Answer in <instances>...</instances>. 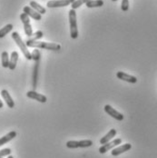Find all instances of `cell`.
<instances>
[{
	"mask_svg": "<svg viewBox=\"0 0 157 158\" xmlns=\"http://www.w3.org/2000/svg\"><path fill=\"white\" fill-rule=\"evenodd\" d=\"M39 64L40 61H35V64L33 67V75H32V86L33 90L35 91L37 81H38V72H39Z\"/></svg>",
	"mask_w": 157,
	"mask_h": 158,
	"instance_id": "52a82bcc",
	"label": "cell"
},
{
	"mask_svg": "<svg viewBox=\"0 0 157 158\" xmlns=\"http://www.w3.org/2000/svg\"><path fill=\"white\" fill-rule=\"evenodd\" d=\"M2 158H3V157H2Z\"/></svg>",
	"mask_w": 157,
	"mask_h": 158,
	"instance_id": "d6a6232c",
	"label": "cell"
},
{
	"mask_svg": "<svg viewBox=\"0 0 157 158\" xmlns=\"http://www.w3.org/2000/svg\"><path fill=\"white\" fill-rule=\"evenodd\" d=\"M29 5H30V7H32L34 10H35L40 15H43V14L47 13V9L45 7H43L41 5H39L38 3H36L35 1H31Z\"/></svg>",
	"mask_w": 157,
	"mask_h": 158,
	"instance_id": "2e32d148",
	"label": "cell"
},
{
	"mask_svg": "<svg viewBox=\"0 0 157 158\" xmlns=\"http://www.w3.org/2000/svg\"><path fill=\"white\" fill-rule=\"evenodd\" d=\"M27 96L30 99H34L39 103H46L47 101V98L46 95H42V94H39L34 90H31V91H28L27 93Z\"/></svg>",
	"mask_w": 157,
	"mask_h": 158,
	"instance_id": "ba28073f",
	"label": "cell"
},
{
	"mask_svg": "<svg viewBox=\"0 0 157 158\" xmlns=\"http://www.w3.org/2000/svg\"><path fill=\"white\" fill-rule=\"evenodd\" d=\"M16 135H17V134H16V131H11V132H9L7 135H4L3 137H1V138H0V146L6 144V143L10 142L11 140H13L15 137H16Z\"/></svg>",
	"mask_w": 157,
	"mask_h": 158,
	"instance_id": "4fadbf2b",
	"label": "cell"
},
{
	"mask_svg": "<svg viewBox=\"0 0 157 158\" xmlns=\"http://www.w3.org/2000/svg\"><path fill=\"white\" fill-rule=\"evenodd\" d=\"M3 106H4V104H3V102L1 101V99H0V108H3Z\"/></svg>",
	"mask_w": 157,
	"mask_h": 158,
	"instance_id": "f1b7e54d",
	"label": "cell"
},
{
	"mask_svg": "<svg viewBox=\"0 0 157 158\" xmlns=\"http://www.w3.org/2000/svg\"><path fill=\"white\" fill-rule=\"evenodd\" d=\"M76 0H69V2H70V4H72V3H74Z\"/></svg>",
	"mask_w": 157,
	"mask_h": 158,
	"instance_id": "f546056e",
	"label": "cell"
},
{
	"mask_svg": "<svg viewBox=\"0 0 157 158\" xmlns=\"http://www.w3.org/2000/svg\"><path fill=\"white\" fill-rule=\"evenodd\" d=\"M92 145H93V141L92 140H89V139L78 141V146L81 147V148H86V147H90Z\"/></svg>",
	"mask_w": 157,
	"mask_h": 158,
	"instance_id": "44dd1931",
	"label": "cell"
},
{
	"mask_svg": "<svg viewBox=\"0 0 157 158\" xmlns=\"http://www.w3.org/2000/svg\"><path fill=\"white\" fill-rule=\"evenodd\" d=\"M11 154V149L10 148H5L0 150V158L4 157V156H8Z\"/></svg>",
	"mask_w": 157,
	"mask_h": 158,
	"instance_id": "4316f807",
	"label": "cell"
},
{
	"mask_svg": "<svg viewBox=\"0 0 157 158\" xmlns=\"http://www.w3.org/2000/svg\"><path fill=\"white\" fill-rule=\"evenodd\" d=\"M43 36H44L43 32L38 30V31H36L35 33H34V34L32 35V36H30L29 40H31V41H38V40H40Z\"/></svg>",
	"mask_w": 157,
	"mask_h": 158,
	"instance_id": "7402d4cb",
	"label": "cell"
},
{
	"mask_svg": "<svg viewBox=\"0 0 157 158\" xmlns=\"http://www.w3.org/2000/svg\"><path fill=\"white\" fill-rule=\"evenodd\" d=\"M24 30H25V34L27 36H32L33 35V29H32L31 24H25L24 25Z\"/></svg>",
	"mask_w": 157,
	"mask_h": 158,
	"instance_id": "cb8c5ba5",
	"label": "cell"
},
{
	"mask_svg": "<svg viewBox=\"0 0 157 158\" xmlns=\"http://www.w3.org/2000/svg\"><path fill=\"white\" fill-rule=\"evenodd\" d=\"M131 148H132V144H131V143H125V144H122V145L116 146V147H114V149H112L111 154H112V156H120L121 154H124L125 152L129 151Z\"/></svg>",
	"mask_w": 157,
	"mask_h": 158,
	"instance_id": "8992f818",
	"label": "cell"
},
{
	"mask_svg": "<svg viewBox=\"0 0 157 158\" xmlns=\"http://www.w3.org/2000/svg\"><path fill=\"white\" fill-rule=\"evenodd\" d=\"M116 77L118 79H121L123 81H126L128 83H131V84H135L137 82V78L134 76H131V75H128L125 72H122V71H119L116 73Z\"/></svg>",
	"mask_w": 157,
	"mask_h": 158,
	"instance_id": "30bf717a",
	"label": "cell"
},
{
	"mask_svg": "<svg viewBox=\"0 0 157 158\" xmlns=\"http://www.w3.org/2000/svg\"><path fill=\"white\" fill-rule=\"evenodd\" d=\"M121 143H122V139H121V138L114 139L113 141H110V142L103 144V145L99 148V153H100V154H105V153L108 152L109 150H112V149H114V147H116L117 145L121 144Z\"/></svg>",
	"mask_w": 157,
	"mask_h": 158,
	"instance_id": "277c9868",
	"label": "cell"
},
{
	"mask_svg": "<svg viewBox=\"0 0 157 158\" xmlns=\"http://www.w3.org/2000/svg\"><path fill=\"white\" fill-rule=\"evenodd\" d=\"M104 109L105 111L106 114H108L110 116H112L113 118H114L117 121H123L124 120V114L119 113L117 110H115L114 108H113L110 105H105Z\"/></svg>",
	"mask_w": 157,
	"mask_h": 158,
	"instance_id": "5b68a950",
	"label": "cell"
},
{
	"mask_svg": "<svg viewBox=\"0 0 157 158\" xmlns=\"http://www.w3.org/2000/svg\"><path fill=\"white\" fill-rule=\"evenodd\" d=\"M1 61H2V66L4 68H7L9 66V56H8V53L6 51L2 52Z\"/></svg>",
	"mask_w": 157,
	"mask_h": 158,
	"instance_id": "ac0fdd59",
	"label": "cell"
},
{
	"mask_svg": "<svg viewBox=\"0 0 157 158\" xmlns=\"http://www.w3.org/2000/svg\"><path fill=\"white\" fill-rule=\"evenodd\" d=\"M88 1H90V0H76L74 3L71 4L72 9H74V10L77 9V8H79L81 6H83L84 4H86Z\"/></svg>",
	"mask_w": 157,
	"mask_h": 158,
	"instance_id": "ffe728a7",
	"label": "cell"
},
{
	"mask_svg": "<svg viewBox=\"0 0 157 158\" xmlns=\"http://www.w3.org/2000/svg\"><path fill=\"white\" fill-rule=\"evenodd\" d=\"M31 56H32V60L34 61H40L41 59V53L40 51L35 48V50H33V52L31 53Z\"/></svg>",
	"mask_w": 157,
	"mask_h": 158,
	"instance_id": "603a6c76",
	"label": "cell"
},
{
	"mask_svg": "<svg viewBox=\"0 0 157 158\" xmlns=\"http://www.w3.org/2000/svg\"><path fill=\"white\" fill-rule=\"evenodd\" d=\"M116 135V130L115 129H111L110 131L104 136L100 139V143L101 144H105L106 143L110 142L112 141V139Z\"/></svg>",
	"mask_w": 157,
	"mask_h": 158,
	"instance_id": "9a60e30c",
	"label": "cell"
},
{
	"mask_svg": "<svg viewBox=\"0 0 157 158\" xmlns=\"http://www.w3.org/2000/svg\"><path fill=\"white\" fill-rule=\"evenodd\" d=\"M12 38L14 39V41L16 42V44L17 45V47L20 48L21 52L23 53V55L25 56V57L27 60H32L31 53L29 52V50L27 49V47L26 45V43L22 40L21 36L19 35V34L17 32H13L12 33Z\"/></svg>",
	"mask_w": 157,
	"mask_h": 158,
	"instance_id": "7a4b0ae2",
	"label": "cell"
},
{
	"mask_svg": "<svg viewBox=\"0 0 157 158\" xmlns=\"http://www.w3.org/2000/svg\"><path fill=\"white\" fill-rule=\"evenodd\" d=\"M66 146L69 149H76L78 148V141H68L66 143Z\"/></svg>",
	"mask_w": 157,
	"mask_h": 158,
	"instance_id": "d4e9b609",
	"label": "cell"
},
{
	"mask_svg": "<svg viewBox=\"0 0 157 158\" xmlns=\"http://www.w3.org/2000/svg\"><path fill=\"white\" fill-rule=\"evenodd\" d=\"M20 19H21V21H22V23L24 25L25 24H30V17L25 13H22L20 15Z\"/></svg>",
	"mask_w": 157,
	"mask_h": 158,
	"instance_id": "484cf974",
	"label": "cell"
},
{
	"mask_svg": "<svg viewBox=\"0 0 157 158\" xmlns=\"http://www.w3.org/2000/svg\"><path fill=\"white\" fill-rule=\"evenodd\" d=\"M17 61H18V53L16 51H13L11 53V56H10L8 68L10 70H15L16 67V64H17Z\"/></svg>",
	"mask_w": 157,
	"mask_h": 158,
	"instance_id": "5bb4252c",
	"label": "cell"
},
{
	"mask_svg": "<svg viewBox=\"0 0 157 158\" xmlns=\"http://www.w3.org/2000/svg\"><path fill=\"white\" fill-rule=\"evenodd\" d=\"M69 24H70V36L73 39H76L78 37V28H77V21H76V12L74 9L69 11Z\"/></svg>",
	"mask_w": 157,
	"mask_h": 158,
	"instance_id": "3957f363",
	"label": "cell"
},
{
	"mask_svg": "<svg viewBox=\"0 0 157 158\" xmlns=\"http://www.w3.org/2000/svg\"><path fill=\"white\" fill-rule=\"evenodd\" d=\"M104 4L105 2L103 0H90L85 4V6L88 8H94V7H101L104 6Z\"/></svg>",
	"mask_w": 157,
	"mask_h": 158,
	"instance_id": "e0dca14e",
	"label": "cell"
},
{
	"mask_svg": "<svg viewBox=\"0 0 157 158\" xmlns=\"http://www.w3.org/2000/svg\"><path fill=\"white\" fill-rule=\"evenodd\" d=\"M1 95H2V98L4 99V101L6 102V106L9 107V108H14L15 106V102L12 98V96L10 95V94L8 93L7 90L4 89L1 91Z\"/></svg>",
	"mask_w": 157,
	"mask_h": 158,
	"instance_id": "7c38bea8",
	"label": "cell"
},
{
	"mask_svg": "<svg viewBox=\"0 0 157 158\" xmlns=\"http://www.w3.org/2000/svg\"><path fill=\"white\" fill-rule=\"evenodd\" d=\"M12 29H13V25L12 24H7L6 26H5L3 28L0 29V38L5 37L9 32L12 31Z\"/></svg>",
	"mask_w": 157,
	"mask_h": 158,
	"instance_id": "d6986e66",
	"label": "cell"
},
{
	"mask_svg": "<svg viewBox=\"0 0 157 158\" xmlns=\"http://www.w3.org/2000/svg\"><path fill=\"white\" fill-rule=\"evenodd\" d=\"M112 1H117V0H112Z\"/></svg>",
	"mask_w": 157,
	"mask_h": 158,
	"instance_id": "1f68e13d",
	"label": "cell"
},
{
	"mask_svg": "<svg viewBox=\"0 0 157 158\" xmlns=\"http://www.w3.org/2000/svg\"><path fill=\"white\" fill-rule=\"evenodd\" d=\"M23 11H24L25 14H27L29 17H32L33 19H35L36 21H40L42 19V15L37 13L35 10H34L30 6H24Z\"/></svg>",
	"mask_w": 157,
	"mask_h": 158,
	"instance_id": "8fae6325",
	"label": "cell"
},
{
	"mask_svg": "<svg viewBox=\"0 0 157 158\" xmlns=\"http://www.w3.org/2000/svg\"><path fill=\"white\" fill-rule=\"evenodd\" d=\"M26 45L27 48H37V49H46V50H52V51H59L61 50V46L56 43H47L42 41H31L27 40Z\"/></svg>",
	"mask_w": 157,
	"mask_h": 158,
	"instance_id": "6da1fadb",
	"label": "cell"
},
{
	"mask_svg": "<svg viewBox=\"0 0 157 158\" xmlns=\"http://www.w3.org/2000/svg\"><path fill=\"white\" fill-rule=\"evenodd\" d=\"M70 5L69 0H50L47 4V6L50 8L55 7H64Z\"/></svg>",
	"mask_w": 157,
	"mask_h": 158,
	"instance_id": "9c48e42d",
	"label": "cell"
},
{
	"mask_svg": "<svg viewBox=\"0 0 157 158\" xmlns=\"http://www.w3.org/2000/svg\"><path fill=\"white\" fill-rule=\"evenodd\" d=\"M121 9L126 12L129 9V0H122V4H121Z\"/></svg>",
	"mask_w": 157,
	"mask_h": 158,
	"instance_id": "83f0119b",
	"label": "cell"
},
{
	"mask_svg": "<svg viewBox=\"0 0 157 158\" xmlns=\"http://www.w3.org/2000/svg\"><path fill=\"white\" fill-rule=\"evenodd\" d=\"M7 158H14V157H13L12 156H7Z\"/></svg>",
	"mask_w": 157,
	"mask_h": 158,
	"instance_id": "4dcf8cb0",
	"label": "cell"
}]
</instances>
